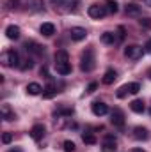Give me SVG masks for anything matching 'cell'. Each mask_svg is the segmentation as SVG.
<instances>
[{"label": "cell", "mask_w": 151, "mask_h": 152, "mask_svg": "<svg viewBox=\"0 0 151 152\" xmlns=\"http://www.w3.org/2000/svg\"><path fill=\"white\" fill-rule=\"evenodd\" d=\"M80 69L84 73H91L94 69V51L93 50H85L80 57Z\"/></svg>", "instance_id": "1"}, {"label": "cell", "mask_w": 151, "mask_h": 152, "mask_svg": "<svg viewBox=\"0 0 151 152\" xmlns=\"http://www.w3.org/2000/svg\"><path fill=\"white\" fill-rule=\"evenodd\" d=\"M2 64L7 67H20V55L16 50H7L2 55Z\"/></svg>", "instance_id": "2"}, {"label": "cell", "mask_w": 151, "mask_h": 152, "mask_svg": "<svg viewBox=\"0 0 151 152\" xmlns=\"http://www.w3.org/2000/svg\"><path fill=\"white\" fill-rule=\"evenodd\" d=\"M87 12H89L91 18H94V20H101V18L107 14V9H105V5L94 4V5H91V7L87 9Z\"/></svg>", "instance_id": "3"}, {"label": "cell", "mask_w": 151, "mask_h": 152, "mask_svg": "<svg viewBox=\"0 0 151 152\" xmlns=\"http://www.w3.org/2000/svg\"><path fill=\"white\" fill-rule=\"evenodd\" d=\"M124 55L132 60H137L142 57V46H137V44H132L128 48H124Z\"/></svg>", "instance_id": "4"}, {"label": "cell", "mask_w": 151, "mask_h": 152, "mask_svg": "<svg viewBox=\"0 0 151 152\" xmlns=\"http://www.w3.org/2000/svg\"><path fill=\"white\" fill-rule=\"evenodd\" d=\"M91 110H93V113L96 115V117H103V115L109 113V106L105 103H101V101H94L91 104Z\"/></svg>", "instance_id": "5"}, {"label": "cell", "mask_w": 151, "mask_h": 152, "mask_svg": "<svg viewBox=\"0 0 151 152\" xmlns=\"http://www.w3.org/2000/svg\"><path fill=\"white\" fill-rule=\"evenodd\" d=\"M70 37H71V41H75V42L84 41V39L87 37V30L82 28V27H73V28L70 30Z\"/></svg>", "instance_id": "6"}, {"label": "cell", "mask_w": 151, "mask_h": 152, "mask_svg": "<svg viewBox=\"0 0 151 152\" xmlns=\"http://www.w3.org/2000/svg\"><path fill=\"white\" fill-rule=\"evenodd\" d=\"M110 117H112L110 122L114 124V127H123V126H124V113H123L119 108H114V112H112Z\"/></svg>", "instance_id": "7"}, {"label": "cell", "mask_w": 151, "mask_h": 152, "mask_svg": "<svg viewBox=\"0 0 151 152\" xmlns=\"http://www.w3.org/2000/svg\"><path fill=\"white\" fill-rule=\"evenodd\" d=\"M133 138L139 142H146L150 138V131L142 126H137V127H133Z\"/></svg>", "instance_id": "8"}, {"label": "cell", "mask_w": 151, "mask_h": 152, "mask_svg": "<svg viewBox=\"0 0 151 152\" xmlns=\"http://www.w3.org/2000/svg\"><path fill=\"white\" fill-rule=\"evenodd\" d=\"M115 145H117V140L114 134H107L105 136V142H103V151L105 152H115Z\"/></svg>", "instance_id": "9"}, {"label": "cell", "mask_w": 151, "mask_h": 152, "mask_svg": "<svg viewBox=\"0 0 151 152\" xmlns=\"http://www.w3.org/2000/svg\"><path fill=\"white\" fill-rule=\"evenodd\" d=\"M44 126L43 124H36V126H32V129H30V136H32V140H41L43 136H44Z\"/></svg>", "instance_id": "10"}, {"label": "cell", "mask_w": 151, "mask_h": 152, "mask_svg": "<svg viewBox=\"0 0 151 152\" xmlns=\"http://www.w3.org/2000/svg\"><path fill=\"white\" fill-rule=\"evenodd\" d=\"M130 108H132L133 113H144V112H146L144 101H141V99H133V101L130 103Z\"/></svg>", "instance_id": "11"}, {"label": "cell", "mask_w": 151, "mask_h": 152, "mask_svg": "<svg viewBox=\"0 0 151 152\" xmlns=\"http://www.w3.org/2000/svg\"><path fill=\"white\" fill-rule=\"evenodd\" d=\"M5 36L11 39V41L20 39V27H16V25H9V27L5 28Z\"/></svg>", "instance_id": "12"}, {"label": "cell", "mask_w": 151, "mask_h": 152, "mask_svg": "<svg viewBox=\"0 0 151 152\" xmlns=\"http://www.w3.org/2000/svg\"><path fill=\"white\" fill-rule=\"evenodd\" d=\"M27 94H30V96H39V94H43V87L36 83V81H32V83H29L27 85Z\"/></svg>", "instance_id": "13"}, {"label": "cell", "mask_w": 151, "mask_h": 152, "mask_svg": "<svg viewBox=\"0 0 151 152\" xmlns=\"http://www.w3.org/2000/svg\"><path fill=\"white\" fill-rule=\"evenodd\" d=\"M55 69H57L59 75L66 76V75L71 73V64H70V62H61V64H55Z\"/></svg>", "instance_id": "14"}, {"label": "cell", "mask_w": 151, "mask_h": 152, "mask_svg": "<svg viewBox=\"0 0 151 152\" xmlns=\"http://www.w3.org/2000/svg\"><path fill=\"white\" fill-rule=\"evenodd\" d=\"M39 30H41V34H43V36L50 37V36H53V34H55V25H53V23H43Z\"/></svg>", "instance_id": "15"}, {"label": "cell", "mask_w": 151, "mask_h": 152, "mask_svg": "<svg viewBox=\"0 0 151 152\" xmlns=\"http://www.w3.org/2000/svg\"><path fill=\"white\" fill-rule=\"evenodd\" d=\"M55 94H57V88H55L53 83H50V85H46V87L43 88V97H44V99H52Z\"/></svg>", "instance_id": "16"}, {"label": "cell", "mask_w": 151, "mask_h": 152, "mask_svg": "<svg viewBox=\"0 0 151 152\" xmlns=\"http://www.w3.org/2000/svg\"><path fill=\"white\" fill-rule=\"evenodd\" d=\"M2 117L5 120H14L16 118V113L9 108V104H2Z\"/></svg>", "instance_id": "17"}, {"label": "cell", "mask_w": 151, "mask_h": 152, "mask_svg": "<svg viewBox=\"0 0 151 152\" xmlns=\"http://www.w3.org/2000/svg\"><path fill=\"white\" fill-rule=\"evenodd\" d=\"M61 62H70V55L64 50H59L55 53V64H61Z\"/></svg>", "instance_id": "18"}, {"label": "cell", "mask_w": 151, "mask_h": 152, "mask_svg": "<svg viewBox=\"0 0 151 152\" xmlns=\"http://www.w3.org/2000/svg\"><path fill=\"white\" fill-rule=\"evenodd\" d=\"M115 78H117V73H115L114 69H109V71L105 73V76H103V83H105V85H110V83L115 81Z\"/></svg>", "instance_id": "19"}, {"label": "cell", "mask_w": 151, "mask_h": 152, "mask_svg": "<svg viewBox=\"0 0 151 152\" xmlns=\"http://www.w3.org/2000/svg\"><path fill=\"white\" fill-rule=\"evenodd\" d=\"M105 9H107V12L115 14V12L119 11V4H117V2H114V0H107V2H105Z\"/></svg>", "instance_id": "20"}, {"label": "cell", "mask_w": 151, "mask_h": 152, "mask_svg": "<svg viewBox=\"0 0 151 152\" xmlns=\"http://www.w3.org/2000/svg\"><path fill=\"white\" fill-rule=\"evenodd\" d=\"M117 39H115V34L112 32H105V34H101V42L103 44H114Z\"/></svg>", "instance_id": "21"}, {"label": "cell", "mask_w": 151, "mask_h": 152, "mask_svg": "<svg viewBox=\"0 0 151 152\" xmlns=\"http://www.w3.org/2000/svg\"><path fill=\"white\" fill-rule=\"evenodd\" d=\"M25 48H27V51L30 50L32 53H38V55H41V53L44 51V50H43L39 44H36V42H27V44H25Z\"/></svg>", "instance_id": "22"}, {"label": "cell", "mask_w": 151, "mask_h": 152, "mask_svg": "<svg viewBox=\"0 0 151 152\" xmlns=\"http://www.w3.org/2000/svg\"><path fill=\"white\" fill-rule=\"evenodd\" d=\"M139 12H141V7H139L137 4H128V5H126V14L135 16V14H139Z\"/></svg>", "instance_id": "23"}, {"label": "cell", "mask_w": 151, "mask_h": 152, "mask_svg": "<svg viewBox=\"0 0 151 152\" xmlns=\"http://www.w3.org/2000/svg\"><path fill=\"white\" fill-rule=\"evenodd\" d=\"M82 140H84V143H87V145H94V143H96V136H94L93 133H84V134H82Z\"/></svg>", "instance_id": "24"}, {"label": "cell", "mask_w": 151, "mask_h": 152, "mask_svg": "<svg viewBox=\"0 0 151 152\" xmlns=\"http://www.w3.org/2000/svg\"><path fill=\"white\" fill-rule=\"evenodd\" d=\"M126 94H130V90H128V85H123V87H119V88H117V92H115V96H117L119 99H123Z\"/></svg>", "instance_id": "25"}, {"label": "cell", "mask_w": 151, "mask_h": 152, "mask_svg": "<svg viewBox=\"0 0 151 152\" xmlns=\"http://www.w3.org/2000/svg\"><path fill=\"white\" fill-rule=\"evenodd\" d=\"M32 67H34V60L32 58H27V60H23V64H20V69H23V71L32 69Z\"/></svg>", "instance_id": "26"}, {"label": "cell", "mask_w": 151, "mask_h": 152, "mask_svg": "<svg viewBox=\"0 0 151 152\" xmlns=\"http://www.w3.org/2000/svg\"><path fill=\"white\" fill-rule=\"evenodd\" d=\"M62 147H64V152H75V143L71 142V140H66L64 143H62Z\"/></svg>", "instance_id": "27"}, {"label": "cell", "mask_w": 151, "mask_h": 152, "mask_svg": "<svg viewBox=\"0 0 151 152\" xmlns=\"http://www.w3.org/2000/svg\"><path fill=\"white\" fill-rule=\"evenodd\" d=\"M128 90H130V94H139V90H141V85H139L137 81H133V83H128Z\"/></svg>", "instance_id": "28"}, {"label": "cell", "mask_w": 151, "mask_h": 152, "mask_svg": "<svg viewBox=\"0 0 151 152\" xmlns=\"http://www.w3.org/2000/svg\"><path fill=\"white\" fill-rule=\"evenodd\" d=\"M11 142H13V133H4V134H2V143L7 145V143H11Z\"/></svg>", "instance_id": "29"}, {"label": "cell", "mask_w": 151, "mask_h": 152, "mask_svg": "<svg viewBox=\"0 0 151 152\" xmlns=\"http://www.w3.org/2000/svg\"><path fill=\"white\" fill-rule=\"evenodd\" d=\"M96 88H98V83H96V81L89 83V87H87V94H93V92H94Z\"/></svg>", "instance_id": "30"}, {"label": "cell", "mask_w": 151, "mask_h": 152, "mask_svg": "<svg viewBox=\"0 0 151 152\" xmlns=\"http://www.w3.org/2000/svg\"><path fill=\"white\" fill-rule=\"evenodd\" d=\"M141 25H142L144 28H151V20H150V18H144V20H141Z\"/></svg>", "instance_id": "31"}, {"label": "cell", "mask_w": 151, "mask_h": 152, "mask_svg": "<svg viewBox=\"0 0 151 152\" xmlns=\"http://www.w3.org/2000/svg\"><path fill=\"white\" fill-rule=\"evenodd\" d=\"M59 113L61 115H73V108H64V110H61Z\"/></svg>", "instance_id": "32"}, {"label": "cell", "mask_w": 151, "mask_h": 152, "mask_svg": "<svg viewBox=\"0 0 151 152\" xmlns=\"http://www.w3.org/2000/svg\"><path fill=\"white\" fill-rule=\"evenodd\" d=\"M144 50L146 51H151V39H148V42L144 44Z\"/></svg>", "instance_id": "33"}, {"label": "cell", "mask_w": 151, "mask_h": 152, "mask_svg": "<svg viewBox=\"0 0 151 152\" xmlns=\"http://www.w3.org/2000/svg\"><path fill=\"white\" fill-rule=\"evenodd\" d=\"M132 152H146V151H142V149H133Z\"/></svg>", "instance_id": "34"}, {"label": "cell", "mask_w": 151, "mask_h": 152, "mask_svg": "<svg viewBox=\"0 0 151 152\" xmlns=\"http://www.w3.org/2000/svg\"><path fill=\"white\" fill-rule=\"evenodd\" d=\"M9 152H21V151H20V149H11Z\"/></svg>", "instance_id": "35"}, {"label": "cell", "mask_w": 151, "mask_h": 152, "mask_svg": "<svg viewBox=\"0 0 151 152\" xmlns=\"http://www.w3.org/2000/svg\"><path fill=\"white\" fill-rule=\"evenodd\" d=\"M146 4H148V5L151 7V0H146Z\"/></svg>", "instance_id": "36"}, {"label": "cell", "mask_w": 151, "mask_h": 152, "mask_svg": "<svg viewBox=\"0 0 151 152\" xmlns=\"http://www.w3.org/2000/svg\"><path fill=\"white\" fill-rule=\"evenodd\" d=\"M148 76H150V78H151V69H150V71H148Z\"/></svg>", "instance_id": "37"}]
</instances>
